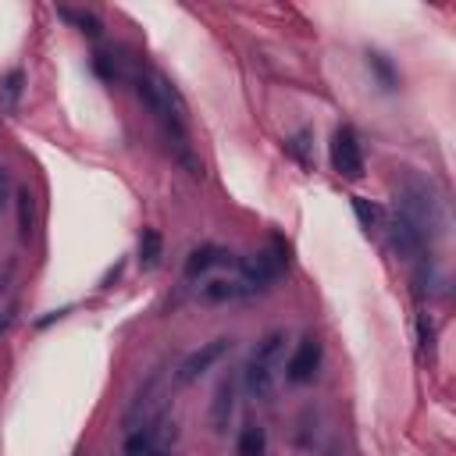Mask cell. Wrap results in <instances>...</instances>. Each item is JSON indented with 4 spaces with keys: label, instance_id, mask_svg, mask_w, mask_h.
Listing matches in <instances>:
<instances>
[{
    "label": "cell",
    "instance_id": "obj_14",
    "mask_svg": "<svg viewBox=\"0 0 456 456\" xmlns=\"http://www.w3.org/2000/svg\"><path fill=\"white\" fill-rule=\"evenodd\" d=\"M367 68L378 75V83H381L385 90H396V86H399V75H396V68H392V61H389L385 54L367 51Z\"/></svg>",
    "mask_w": 456,
    "mask_h": 456
},
{
    "label": "cell",
    "instance_id": "obj_15",
    "mask_svg": "<svg viewBox=\"0 0 456 456\" xmlns=\"http://www.w3.org/2000/svg\"><path fill=\"white\" fill-rule=\"evenodd\" d=\"M264 449H268V435H264V428L247 424V428H243V435H240V456H264Z\"/></svg>",
    "mask_w": 456,
    "mask_h": 456
},
{
    "label": "cell",
    "instance_id": "obj_8",
    "mask_svg": "<svg viewBox=\"0 0 456 456\" xmlns=\"http://www.w3.org/2000/svg\"><path fill=\"white\" fill-rule=\"evenodd\" d=\"M392 243H396V250H399L403 257H410V261L424 257V247H428V240L421 236V228L410 224L399 210H396V217H392Z\"/></svg>",
    "mask_w": 456,
    "mask_h": 456
},
{
    "label": "cell",
    "instance_id": "obj_1",
    "mask_svg": "<svg viewBox=\"0 0 456 456\" xmlns=\"http://www.w3.org/2000/svg\"><path fill=\"white\" fill-rule=\"evenodd\" d=\"M399 214L421 228V236H442V228H445V214H442V200L435 196V189L421 178H406L403 193H399Z\"/></svg>",
    "mask_w": 456,
    "mask_h": 456
},
{
    "label": "cell",
    "instance_id": "obj_9",
    "mask_svg": "<svg viewBox=\"0 0 456 456\" xmlns=\"http://www.w3.org/2000/svg\"><path fill=\"white\" fill-rule=\"evenodd\" d=\"M232 410H236V378L228 374V378H221V385L214 392V406H210L214 431H224L228 428V421H232Z\"/></svg>",
    "mask_w": 456,
    "mask_h": 456
},
{
    "label": "cell",
    "instance_id": "obj_13",
    "mask_svg": "<svg viewBox=\"0 0 456 456\" xmlns=\"http://www.w3.org/2000/svg\"><path fill=\"white\" fill-rule=\"evenodd\" d=\"M61 19L65 22H72L79 33H86V36H100L104 33V26H100V19L93 15V12H79V8H61Z\"/></svg>",
    "mask_w": 456,
    "mask_h": 456
},
{
    "label": "cell",
    "instance_id": "obj_2",
    "mask_svg": "<svg viewBox=\"0 0 456 456\" xmlns=\"http://www.w3.org/2000/svg\"><path fill=\"white\" fill-rule=\"evenodd\" d=\"M164 403H168V367H157L143 385L139 392L132 396L129 410H125V424L129 428H146L150 421H157L164 413Z\"/></svg>",
    "mask_w": 456,
    "mask_h": 456
},
{
    "label": "cell",
    "instance_id": "obj_21",
    "mask_svg": "<svg viewBox=\"0 0 456 456\" xmlns=\"http://www.w3.org/2000/svg\"><path fill=\"white\" fill-rule=\"evenodd\" d=\"M12 325H15V311H8V314H0V339H4V335L12 332Z\"/></svg>",
    "mask_w": 456,
    "mask_h": 456
},
{
    "label": "cell",
    "instance_id": "obj_17",
    "mask_svg": "<svg viewBox=\"0 0 456 456\" xmlns=\"http://www.w3.org/2000/svg\"><path fill=\"white\" fill-rule=\"evenodd\" d=\"M203 296H207L210 303H221V300H232V296H240V282H224V279H217V282H210V286L203 289Z\"/></svg>",
    "mask_w": 456,
    "mask_h": 456
},
{
    "label": "cell",
    "instance_id": "obj_19",
    "mask_svg": "<svg viewBox=\"0 0 456 456\" xmlns=\"http://www.w3.org/2000/svg\"><path fill=\"white\" fill-rule=\"evenodd\" d=\"M93 68H97V75H104L107 83H114V79L122 75V72H118V65H114L107 54H97V58H93Z\"/></svg>",
    "mask_w": 456,
    "mask_h": 456
},
{
    "label": "cell",
    "instance_id": "obj_4",
    "mask_svg": "<svg viewBox=\"0 0 456 456\" xmlns=\"http://www.w3.org/2000/svg\"><path fill=\"white\" fill-rule=\"evenodd\" d=\"M289 264V250L282 247V240H275V250L271 254H254L247 257L240 268H243V282H240V296L243 293H261L268 289Z\"/></svg>",
    "mask_w": 456,
    "mask_h": 456
},
{
    "label": "cell",
    "instance_id": "obj_20",
    "mask_svg": "<svg viewBox=\"0 0 456 456\" xmlns=\"http://www.w3.org/2000/svg\"><path fill=\"white\" fill-rule=\"evenodd\" d=\"M22 83H26V75L15 68V72H8V79H4V93L12 97V100H19L22 97Z\"/></svg>",
    "mask_w": 456,
    "mask_h": 456
},
{
    "label": "cell",
    "instance_id": "obj_6",
    "mask_svg": "<svg viewBox=\"0 0 456 456\" xmlns=\"http://www.w3.org/2000/svg\"><path fill=\"white\" fill-rule=\"evenodd\" d=\"M228 350H232V339H210L207 346H200L196 353H189L185 360H182V367H178V374H175V381L178 385H189V381H196L200 374H207Z\"/></svg>",
    "mask_w": 456,
    "mask_h": 456
},
{
    "label": "cell",
    "instance_id": "obj_12",
    "mask_svg": "<svg viewBox=\"0 0 456 456\" xmlns=\"http://www.w3.org/2000/svg\"><path fill=\"white\" fill-rule=\"evenodd\" d=\"M125 456H171L164 445H157L143 428L139 431H132L129 438H125Z\"/></svg>",
    "mask_w": 456,
    "mask_h": 456
},
{
    "label": "cell",
    "instance_id": "obj_11",
    "mask_svg": "<svg viewBox=\"0 0 456 456\" xmlns=\"http://www.w3.org/2000/svg\"><path fill=\"white\" fill-rule=\"evenodd\" d=\"M161 254H164V240L157 228H143V236H139V264L150 271L161 264Z\"/></svg>",
    "mask_w": 456,
    "mask_h": 456
},
{
    "label": "cell",
    "instance_id": "obj_10",
    "mask_svg": "<svg viewBox=\"0 0 456 456\" xmlns=\"http://www.w3.org/2000/svg\"><path fill=\"white\" fill-rule=\"evenodd\" d=\"M217 264H228V250H221V247H214V243L196 247V250L189 254V261H185V279H200V275H207V271L217 268Z\"/></svg>",
    "mask_w": 456,
    "mask_h": 456
},
{
    "label": "cell",
    "instance_id": "obj_22",
    "mask_svg": "<svg viewBox=\"0 0 456 456\" xmlns=\"http://www.w3.org/2000/svg\"><path fill=\"white\" fill-rule=\"evenodd\" d=\"M8 193H12V182H8V171H4V168H0V203H4V200H8Z\"/></svg>",
    "mask_w": 456,
    "mask_h": 456
},
{
    "label": "cell",
    "instance_id": "obj_18",
    "mask_svg": "<svg viewBox=\"0 0 456 456\" xmlns=\"http://www.w3.org/2000/svg\"><path fill=\"white\" fill-rule=\"evenodd\" d=\"M353 210H357V217H360V224L367 228V232H371V228H374V221H378V210L364 200V196H353Z\"/></svg>",
    "mask_w": 456,
    "mask_h": 456
},
{
    "label": "cell",
    "instance_id": "obj_3",
    "mask_svg": "<svg viewBox=\"0 0 456 456\" xmlns=\"http://www.w3.org/2000/svg\"><path fill=\"white\" fill-rule=\"evenodd\" d=\"M282 342H286V335H282V332L264 335V342L254 350V357H250V364H247V371H243L247 389H250L257 399H268V396H271V389H275V364H279Z\"/></svg>",
    "mask_w": 456,
    "mask_h": 456
},
{
    "label": "cell",
    "instance_id": "obj_5",
    "mask_svg": "<svg viewBox=\"0 0 456 456\" xmlns=\"http://www.w3.org/2000/svg\"><path fill=\"white\" fill-rule=\"evenodd\" d=\"M332 164L342 178H360L364 175V150H360V139L350 125L335 129V136H332Z\"/></svg>",
    "mask_w": 456,
    "mask_h": 456
},
{
    "label": "cell",
    "instance_id": "obj_7",
    "mask_svg": "<svg viewBox=\"0 0 456 456\" xmlns=\"http://www.w3.org/2000/svg\"><path fill=\"white\" fill-rule=\"evenodd\" d=\"M318 367H321V346H318V339H311V335H307V339L296 346V353H293V360H289L286 374H289V381H293V385H303V381H314Z\"/></svg>",
    "mask_w": 456,
    "mask_h": 456
},
{
    "label": "cell",
    "instance_id": "obj_16",
    "mask_svg": "<svg viewBox=\"0 0 456 456\" xmlns=\"http://www.w3.org/2000/svg\"><path fill=\"white\" fill-rule=\"evenodd\" d=\"M15 200H19V236L29 240L33 236V193L29 189H19Z\"/></svg>",
    "mask_w": 456,
    "mask_h": 456
}]
</instances>
